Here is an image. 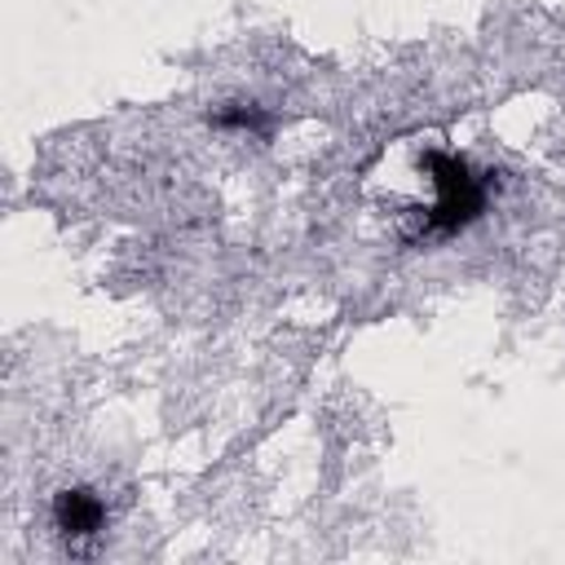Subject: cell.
I'll list each match as a JSON object with an SVG mask.
<instances>
[{
    "label": "cell",
    "instance_id": "obj_1",
    "mask_svg": "<svg viewBox=\"0 0 565 565\" xmlns=\"http://www.w3.org/2000/svg\"><path fill=\"white\" fill-rule=\"evenodd\" d=\"M428 168H433V185H437V203H433L428 225L433 230H459V225H468L481 212V203H486L481 181L468 172L463 159H450V154H428Z\"/></svg>",
    "mask_w": 565,
    "mask_h": 565
},
{
    "label": "cell",
    "instance_id": "obj_2",
    "mask_svg": "<svg viewBox=\"0 0 565 565\" xmlns=\"http://www.w3.org/2000/svg\"><path fill=\"white\" fill-rule=\"evenodd\" d=\"M102 521H106V508H102V499L93 490H79L75 486V490H62L53 499V525L66 539H93L102 530Z\"/></svg>",
    "mask_w": 565,
    "mask_h": 565
},
{
    "label": "cell",
    "instance_id": "obj_3",
    "mask_svg": "<svg viewBox=\"0 0 565 565\" xmlns=\"http://www.w3.org/2000/svg\"><path fill=\"white\" fill-rule=\"evenodd\" d=\"M216 124H225V128H252V132H265V115H260L256 106H234V110H221V115H216Z\"/></svg>",
    "mask_w": 565,
    "mask_h": 565
}]
</instances>
